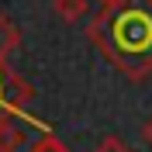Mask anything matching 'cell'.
Returning a JSON list of instances; mask_svg holds the SVG:
<instances>
[{
  "mask_svg": "<svg viewBox=\"0 0 152 152\" xmlns=\"http://www.w3.org/2000/svg\"><path fill=\"white\" fill-rule=\"evenodd\" d=\"M94 42L132 80L152 73V0H100L86 24Z\"/></svg>",
  "mask_w": 152,
  "mask_h": 152,
  "instance_id": "6da1fadb",
  "label": "cell"
},
{
  "mask_svg": "<svg viewBox=\"0 0 152 152\" xmlns=\"http://www.w3.org/2000/svg\"><path fill=\"white\" fill-rule=\"evenodd\" d=\"M31 128H45L42 121H35V118H28L24 111H18V114H0V152H28L31 145V138H28V132Z\"/></svg>",
  "mask_w": 152,
  "mask_h": 152,
  "instance_id": "7a4b0ae2",
  "label": "cell"
},
{
  "mask_svg": "<svg viewBox=\"0 0 152 152\" xmlns=\"http://www.w3.org/2000/svg\"><path fill=\"white\" fill-rule=\"evenodd\" d=\"M35 100V86L24 83L7 62H0V114H18Z\"/></svg>",
  "mask_w": 152,
  "mask_h": 152,
  "instance_id": "3957f363",
  "label": "cell"
},
{
  "mask_svg": "<svg viewBox=\"0 0 152 152\" xmlns=\"http://www.w3.org/2000/svg\"><path fill=\"white\" fill-rule=\"evenodd\" d=\"M52 10H56L66 24H76V21H83L86 14L94 10V0H52Z\"/></svg>",
  "mask_w": 152,
  "mask_h": 152,
  "instance_id": "277c9868",
  "label": "cell"
},
{
  "mask_svg": "<svg viewBox=\"0 0 152 152\" xmlns=\"http://www.w3.org/2000/svg\"><path fill=\"white\" fill-rule=\"evenodd\" d=\"M18 42H21L18 24H14L7 14H0V62H7V56L18 48Z\"/></svg>",
  "mask_w": 152,
  "mask_h": 152,
  "instance_id": "5b68a950",
  "label": "cell"
},
{
  "mask_svg": "<svg viewBox=\"0 0 152 152\" xmlns=\"http://www.w3.org/2000/svg\"><path fill=\"white\" fill-rule=\"evenodd\" d=\"M28 152H69V149H66L62 142H59V138H56L52 132H48V135H42V138H38V142L31 145Z\"/></svg>",
  "mask_w": 152,
  "mask_h": 152,
  "instance_id": "8992f818",
  "label": "cell"
},
{
  "mask_svg": "<svg viewBox=\"0 0 152 152\" xmlns=\"http://www.w3.org/2000/svg\"><path fill=\"white\" fill-rule=\"evenodd\" d=\"M94 152H132V149H128V145H124L121 138H114V135H111V138H104V142L97 145Z\"/></svg>",
  "mask_w": 152,
  "mask_h": 152,
  "instance_id": "52a82bcc",
  "label": "cell"
},
{
  "mask_svg": "<svg viewBox=\"0 0 152 152\" xmlns=\"http://www.w3.org/2000/svg\"><path fill=\"white\" fill-rule=\"evenodd\" d=\"M145 142H149V145H152V121H149V124H145Z\"/></svg>",
  "mask_w": 152,
  "mask_h": 152,
  "instance_id": "ba28073f",
  "label": "cell"
}]
</instances>
